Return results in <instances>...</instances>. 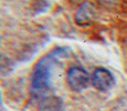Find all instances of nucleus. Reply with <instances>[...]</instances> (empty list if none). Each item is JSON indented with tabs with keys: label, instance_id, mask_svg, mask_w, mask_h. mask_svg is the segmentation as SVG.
I'll list each match as a JSON object with an SVG mask.
<instances>
[{
	"label": "nucleus",
	"instance_id": "1",
	"mask_svg": "<svg viewBox=\"0 0 127 111\" xmlns=\"http://www.w3.org/2000/svg\"><path fill=\"white\" fill-rule=\"evenodd\" d=\"M53 63H54V58L52 53L42 58L35 65L31 77V89L34 95H43L50 87V70Z\"/></svg>",
	"mask_w": 127,
	"mask_h": 111
},
{
	"label": "nucleus",
	"instance_id": "2",
	"mask_svg": "<svg viewBox=\"0 0 127 111\" xmlns=\"http://www.w3.org/2000/svg\"><path fill=\"white\" fill-rule=\"evenodd\" d=\"M67 83L74 91H82L91 82V77L85 69L79 66L71 67L66 75Z\"/></svg>",
	"mask_w": 127,
	"mask_h": 111
},
{
	"label": "nucleus",
	"instance_id": "3",
	"mask_svg": "<svg viewBox=\"0 0 127 111\" xmlns=\"http://www.w3.org/2000/svg\"><path fill=\"white\" fill-rule=\"evenodd\" d=\"M91 82L97 90L108 91L115 85V79L109 70L105 68H97L93 72L91 77Z\"/></svg>",
	"mask_w": 127,
	"mask_h": 111
},
{
	"label": "nucleus",
	"instance_id": "4",
	"mask_svg": "<svg viewBox=\"0 0 127 111\" xmlns=\"http://www.w3.org/2000/svg\"><path fill=\"white\" fill-rule=\"evenodd\" d=\"M94 17V10L89 3H83L75 13V20L80 24H87Z\"/></svg>",
	"mask_w": 127,
	"mask_h": 111
},
{
	"label": "nucleus",
	"instance_id": "5",
	"mask_svg": "<svg viewBox=\"0 0 127 111\" xmlns=\"http://www.w3.org/2000/svg\"><path fill=\"white\" fill-rule=\"evenodd\" d=\"M61 100L55 96H46L40 101V111H60Z\"/></svg>",
	"mask_w": 127,
	"mask_h": 111
},
{
	"label": "nucleus",
	"instance_id": "6",
	"mask_svg": "<svg viewBox=\"0 0 127 111\" xmlns=\"http://www.w3.org/2000/svg\"><path fill=\"white\" fill-rule=\"evenodd\" d=\"M3 108V103H2V98H1V92H0V111H2Z\"/></svg>",
	"mask_w": 127,
	"mask_h": 111
}]
</instances>
